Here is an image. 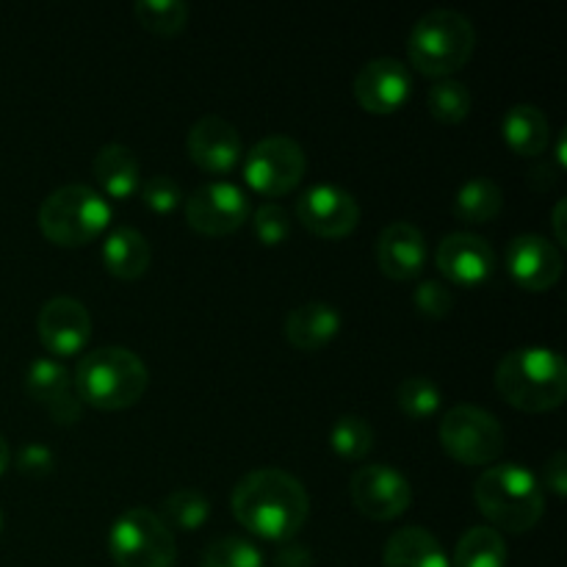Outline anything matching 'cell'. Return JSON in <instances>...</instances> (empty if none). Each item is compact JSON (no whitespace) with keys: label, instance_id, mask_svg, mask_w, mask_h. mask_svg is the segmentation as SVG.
I'll return each instance as SVG.
<instances>
[{"label":"cell","instance_id":"cell-1","mask_svg":"<svg viewBox=\"0 0 567 567\" xmlns=\"http://www.w3.org/2000/svg\"><path fill=\"white\" fill-rule=\"evenodd\" d=\"M233 515L260 540L288 543L302 532L310 496L302 482L282 468L249 471L230 496Z\"/></svg>","mask_w":567,"mask_h":567},{"label":"cell","instance_id":"cell-2","mask_svg":"<svg viewBox=\"0 0 567 567\" xmlns=\"http://www.w3.org/2000/svg\"><path fill=\"white\" fill-rule=\"evenodd\" d=\"M496 391L524 413L557 410L567 396V365L557 349L518 347L496 365Z\"/></svg>","mask_w":567,"mask_h":567},{"label":"cell","instance_id":"cell-3","mask_svg":"<svg viewBox=\"0 0 567 567\" xmlns=\"http://www.w3.org/2000/svg\"><path fill=\"white\" fill-rule=\"evenodd\" d=\"M72 388L89 408L125 410L147 393L150 371L133 349L100 347L83 354Z\"/></svg>","mask_w":567,"mask_h":567},{"label":"cell","instance_id":"cell-4","mask_svg":"<svg viewBox=\"0 0 567 567\" xmlns=\"http://www.w3.org/2000/svg\"><path fill=\"white\" fill-rule=\"evenodd\" d=\"M474 502L498 532L524 535L543 518V485L529 468L518 463L485 468L474 485Z\"/></svg>","mask_w":567,"mask_h":567},{"label":"cell","instance_id":"cell-5","mask_svg":"<svg viewBox=\"0 0 567 567\" xmlns=\"http://www.w3.org/2000/svg\"><path fill=\"white\" fill-rule=\"evenodd\" d=\"M476 50V28L463 11L432 9L415 20L408 37V59L419 72L449 78L463 70Z\"/></svg>","mask_w":567,"mask_h":567},{"label":"cell","instance_id":"cell-6","mask_svg":"<svg viewBox=\"0 0 567 567\" xmlns=\"http://www.w3.org/2000/svg\"><path fill=\"white\" fill-rule=\"evenodd\" d=\"M111 225V205L109 199L92 186L83 183H70L48 197L39 205V230L44 238L59 247H83L94 238L103 236L105 227Z\"/></svg>","mask_w":567,"mask_h":567},{"label":"cell","instance_id":"cell-7","mask_svg":"<svg viewBox=\"0 0 567 567\" xmlns=\"http://www.w3.org/2000/svg\"><path fill=\"white\" fill-rule=\"evenodd\" d=\"M109 554L116 567H172L177 543L153 509L131 507L111 524Z\"/></svg>","mask_w":567,"mask_h":567},{"label":"cell","instance_id":"cell-8","mask_svg":"<svg viewBox=\"0 0 567 567\" xmlns=\"http://www.w3.org/2000/svg\"><path fill=\"white\" fill-rule=\"evenodd\" d=\"M441 446L463 465H493L504 452V430L485 408L457 404L441 421Z\"/></svg>","mask_w":567,"mask_h":567},{"label":"cell","instance_id":"cell-9","mask_svg":"<svg viewBox=\"0 0 567 567\" xmlns=\"http://www.w3.org/2000/svg\"><path fill=\"white\" fill-rule=\"evenodd\" d=\"M308 158L291 136H266L244 155V181L252 192L275 199L291 194L302 183Z\"/></svg>","mask_w":567,"mask_h":567},{"label":"cell","instance_id":"cell-10","mask_svg":"<svg viewBox=\"0 0 567 567\" xmlns=\"http://www.w3.org/2000/svg\"><path fill=\"white\" fill-rule=\"evenodd\" d=\"M186 203V221L203 236H230L252 216L247 192L230 181H210L192 192Z\"/></svg>","mask_w":567,"mask_h":567},{"label":"cell","instance_id":"cell-11","mask_svg":"<svg viewBox=\"0 0 567 567\" xmlns=\"http://www.w3.org/2000/svg\"><path fill=\"white\" fill-rule=\"evenodd\" d=\"M349 496L365 518L396 520L408 513L410 502H413V487H410L408 476L393 465L371 463L354 471L352 482H349Z\"/></svg>","mask_w":567,"mask_h":567},{"label":"cell","instance_id":"cell-12","mask_svg":"<svg viewBox=\"0 0 567 567\" xmlns=\"http://www.w3.org/2000/svg\"><path fill=\"white\" fill-rule=\"evenodd\" d=\"M297 216L321 238H343L358 227L360 205L352 192L338 183H313L297 199Z\"/></svg>","mask_w":567,"mask_h":567},{"label":"cell","instance_id":"cell-13","mask_svg":"<svg viewBox=\"0 0 567 567\" xmlns=\"http://www.w3.org/2000/svg\"><path fill=\"white\" fill-rule=\"evenodd\" d=\"M435 264L449 282L460 288H480L496 275V249L476 233H449L435 249Z\"/></svg>","mask_w":567,"mask_h":567},{"label":"cell","instance_id":"cell-14","mask_svg":"<svg viewBox=\"0 0 567 567\" xmlns=\"http://www.w3.org/2000/svg\"><path fill=\"white\" fill-rule=\"evenodd\" d=\"M410 92H413L410 66L391 55L365 61L354 75V100L371 114H393L408 103Z\"/></svg>","mask_w":567,"mask_h":567},{"label":"cell","instance_id":"cell-15","mask_svg":"<svg viewBox=\"0 0 567 567\" xmlns=\"http://www.w3.org/2000/svg\"><path fill=\"white\" fill-rule=\"evenodd\" d=\"M37 332L42 347L59 358L83 352L92 338V316L86 305L72 297H53L37 316Z\"/></svg>","mask_w":567,"mask_h":567},{"label":"cell","instance_id":"cell-16","mask_svg":"<svg viewBox=\"0 0 567 567\" xmlns=\"http://www.w3.org/2000/svg\"><path fill=\"white\" fill-rule=\"evenodd\" d=\"M504 264H507L509 277L520 288H526V291H548V288H554L559 282V277H563L565 266L557 244L537 236V233L515 236L507 244Z\"/></svg>","mask_w":567,"mask_h":567},{"label":"cell","instance_id":"cell-17","mask_svg":"<svg viewBox=\"0 0 567 567\" xmlns=\"http://www.w3.org/2000/svg\"><path fill=\"white\" fill-rule=\"evenodd\" d=\"M188 158L208 175H230L244 158L241 136L227 120L216 114L199 116L186 138Z\"/></svg>","mask_w":567,"mask_h":567},{"label":"cell","instance_id":"cell-18","mask_svg":"<svg viewBox=\"0 0 567 567\" xmlns=\"http://www.w3.org/2000/svg\"><path fill=\"white\" fill-rule=\"evenodd\" d=\"M426 258H430V247L421 227H415L413 221H391L382 227L377 238V264L382 275L408 282L424 271Z\"/></svg>","mask_w":567,"mask_h":567},{"label":"cell","instance_id":"cell-19","mask_svg":"<svg viewBox=\"0 0 567 567\" xmlns=\"http://www.w3.org/2000/svg\"><path fill=\"white\" fill-rule=\"evenodd\" d=\"M25 391L28 396L37 399L39 404L48 408L55 424H75L78 413H81V399L75 396L72 388V377L59 360L53 358H37L31 360L25 374Z\"/></svg>","mask_w":567,"mask_h":567},{"label":"cell","instance_id":"cell-20","mask_svg":"<svg viewBox=\"0 0 567 567\" xmlns=\"http://www.w3.org/2000/svg\"><path fill=\"white\" fill-rule=\"evenodd\" d=\"M343 316L330 302H305L286 316V338L299 352H319L341 332Z\"/></svg>","mask_w":567,"mask_h":567},{"label":"cell","instance_id":"cell-21","mask_svg":"<svg viewBox=\"0 0 567 567\" xmlns=\"http://www.w3.org/2000/svg\"><path fill=\"white\" fill-rule=\"evenodd\" d=\"M94 181L111 199H131L142 188V164L125 144H105L94 155Z\"/></svg>","mask_w":567,"mask_h":567},{"label":"cell","instance_id":"cell-22","mask_svg":"<svg viewBox=\"0 0 567 567\" xmlns=\"http://www.w3.org/2000/svg\"><path fill=\"white\" fill-rule=\"evenodd\" d=\"M385 567H452L441 540L424 526H404L393 532L382 548Z\"/></svg>","mask_w":567,"mask_h":567},{"label":"cell","instance_id":"cell-23","mask_svg":"<svg viewBox=\"0 0 567 567\" xmlns=\"http://www.w3.org/2000/svg\"><path fill=\"white\" fill-rule=\"evenodd\" d=\"M150 260H153V249L136 227L120 225L105 236L103 264L120 280H138L150 269Z\"/></svg>","mask_w":567,"mask_h":567},{"label":"cell","instance_id":"cell-24","mask_svg":"<svg viewBox=\"0 0 567 567\" xmlns=\"http://www.w3.org/2000/svg\"><path fill=\"white\" fill-rule=\"evenodd\" d=\"M502 133L513 153L532 158V155H540L551 142V122H548L546 111L537 105L518 103L504 114Z\"/></svg>","mask_w":567,"mask_h":567},{"label":"cell","instance_id":"cell-25","mask_svg":"<svg viewBox=\"0 0 567 567\" xmlns=\"http://www.w3.org/2000/svg\"><path fill=\"white\" fill-rule=\"evenodd\" d=\"M504 208V192L491 177H468L454 194V216L465 225H485Z\"/></svg>","mask_w":567,"mask_h":567},{"label":"cell","instance_id":"cell-26","mask_svg":"<svg viewBox=\"0 0 567 567\" xmlns=\"http://www.w3.org/2000/svg\"><path fill=\"white\" fill-rule=\"evenodd\" d=\"M452 567H507V540L493 526H474L460 537Z\"/></svg>","mask_w":567,"mask_h":567},{"label":"cell","instance_id":"cell-27","mask_svg":"<svg viewBox=\"0 0 567 567\" xmlns=\"http://www.w3.org/2000/svg\"><path fill=\"white\" fill-rule=\"evenodd\" d=\"M161 520L166 529L175 532H197L208 524L210 518V502L205 493L194 491V487H181V491L169 493L158 507Z\"/></svg>","mask_w":567,"mask_h":567},{"label":"cell","instance_id":"cell-28","mask_svg":"<svg viewBox=\"0 0 567 567\" xmlns=\"http://www.w3.org/2000/svg\"><path fill=\"white\" fill-rule=\"evenodd\" d=\"M396 404L402 408V413L408 415V419H415V421L432 419L443 404L441 385L424 374L408 377V380L399 382Z\"/></svg>","mask_w":567,"mask_h":567},{"label":"cell","instance_id":"cell-29","mask_svg":"<svg viewBox=\"0 0 567 567\" xmlns=\"http://www.w3.org/2000/svg\"><path fill=\"white\" fill-rule=\"evenodd\" d=\"M374 426L363 415L347 413L332 424L330 446L341 460H363L374 449Z\"/></svg>","mask_w":567,"mask_h":567},{"label":"cell","instance_id":"cell-30","mask_svg":"<svg viewBox=\"0 0 567 567\" xmlns=\"http://www.w3.org/2000/svg\"><path fill=\"white\" fill-rule=\"evenodd\" d=\"M430 114L443 125H457L471 114V89L457 78H441L426 94Z\"/></svg>","mask_w":567,"mask_h":567},{"label":"cell","instance_id":"cell-31","mask_svg":"<svg viewBox=\"0 0 567 567\" xmlns=\"http://www.w3.org/2000/svg\"><path fill=\"white\" fill-rule=\"evenodd\" d=\"M133 11L142 28L158 37H175L188 22V6L183 0H138Z\"/></svg>","mask_w":567,"mask_h":567},{"label":"cell","instance_id":"cell-32","mask_svg":"<svg viewBox=\"0 0 567 567\" xmlns=\"http://www.w3.org/2000/svg\"><path fill=\"white\" fill-rule=\"evenodd\" d=\"M199 567H264V551L247 537H219L205 548Z\"/></svg>","mask_w":567,"mask_h":567},{"label":"cell","instance_id":"cell-33","mask_svg":"<svg viewBox=\"0 0 567 567\" xmlns=\"http://www.w3.org/2000/svg\"><path fill=\"white\" fill-rule=\"evenodd\" d=\"M249 219H252L255 238L260 244H266V247H280V244H286L291 238V216L275 199L258 205V210Z\"/></svg>","mask_w":567,"mask_h":567},{"label":"cell","instance_id":"cell-34","mask_svg":"<svg viewBox=\"0 0 567 567\" xmlns=\"http://www.w3.org/2000/svg\"><path fill=\"white\" fill-rule=\"evenodd\" d=\"M138 194H142V203L158 216L172 214V210H177L183 205L181 183L169 175L147 177V181L142 183V188H138Z\"/></svg>","mask_w":567,"mask_h":567},{"label":"cell","instance_id":"cell-35","mask_svg":"<svg viewBox=\"0 0 567 567\" xmlns=\"http://www.w3.org/2000/svg\"><path fill=\"white\" fill-rule=\"evenodd\" d=\"M413 305L419 308L421 316H426V319H446L454 308V293L446 282L424 280L415 286Z\"/></svg>","mask_w":567,"mask_h":567},{"label":"cell","instance_id":"cell-36","mask_svg":"<svg viewBox=\"0 0 567 567\" xmlns=\"http://www.w3.org/2000/svg\"><path fill=\"white\" fill-rule=\"evenodd\" d=\"M17 471L25 476H44L53 471V452L44 443H25L17 452Z\"/></svg>","mask_w":567,"mask_h":567},{"label":"cell","instance_id":"cell-37","mask_svg":"<svg viewBox=\"0 0 567 567\" xmlns=\"http://www.w3.org/2000/svg\"><path fill=\"white\" fill-rule=\"evenodd\" d=\"M543 485L548 491H554L557 496H565L567 493V454L565 452H554L548 457L546 468H543Z\"/></svg>","mask_w":567,"mask_h":567},{"label":"cell","instance_id":"cell-38","mask_svg":"<svg viewBox=\"0 0 567 567\" xmlns=\"http://www.w3.org/2000/svg\"><path fill=\"white\" fill-rule=\"evenodd\" d=\"M275 567H313V557H310L308 548L293 546V548H286V551L277 554Z\"/></svg>","mask_w":567,"mask_h":567},{"label":"cell","instance_id":"cell-39","mask_svg":"<svg viewBox=\"0 0 567 567\" xmlns=\"http://www.w3.org/2000/svg\"><path fill=\"white\" fill-rule=\"evenodd\" d=\"M563 216H565V199H559L557 208H554V233H557V244H565V227H563Z\"/></svg>","mask_w":567,"mask_h":567},{"label":"cell","instance_id":"cell-40","mask_svg":"<svg viewBox=\"0 0 567 567\" xmlns=\"http://www.w3.org/2000/svg\"><path fill=\"white\" fill-rule=\"evenodd\" d=\"M9 465H11V449H9V443H6V437L0 435V476L9 471Z\"/></svg>","mask_w":567,"mask_h":567},{"label":"cell","instance_id":"cell-41","mask_svg":"<svg viewBox=\"0 0 567 567\" xmlns=\"http://www.w3.org/2000/svg\"><path fill=\"white\" fill-rule=\"evenodd\" d=\"M565 133L567 131L559 133V138H557V161H559V166H567V158H565Z\"/></svg>","mask_w":567,"mask_h":567},{"label":"cell","instance_id":"cell-42","mask_svg":"<svg viewBox=\"0 0 567 567\" xmlns=\"http://www.w3.org/2000/svg\"><path fill=\"white\" fill-rule=\"evenodd\" d=\"M0 532H3V509H0Z\"/></svg>","mask_w":567,"mask_h":567}]
</instances>
